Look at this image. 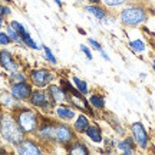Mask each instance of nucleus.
Wrapping results in <instances>:
<instances>
[{"label":"nucleus","instance_id":"nucleus-31","mask_svg":"<svg viewBox=\"0 0 155 155\" xmlns=\"http://www.w3.org/2000/svg\"><path fill=\"white\" fill-rule=\"evenodd\" d=\"M89 2H92V3H96V2H99V0H89Z\"/></svg>","mask_w":155,"mask_h":155},{"label":"nucleus","instance_id":"nucleus-19","mask_svg":"<svg viewBox=\"0 0 155 155\" xmlns=\"http://www.w3.org/2000/svg\"><path fill=\"white\" fill-rule=\"evenodd\" d=\"M69 151H71L72 154H88V150H86L82 144H73V147Z\"/></svg>","mask_w":155,"mask_h":155},{"label":"nucleus","instance_id":"nucleus-24","mask_svg":"<svg viewBox=\"0 0 155 155\" xmlns=\"http://www.w3.org/2000/svg\"><path fill=\"white\" fill-rule=\"evenodd\" d=\"M108 6H119L122 3H125V0H104Z\"/></svg>","mask_w":155,"mask_h":155},{"label":"nucleus","instance_id":"nucleus-29","mask_svg":"<svg viewBox=\"0 0 155 155\" xmlns=\"http://www.w3.org/2000/svg\"><path fill=\"white\" fill-rule=\"evenodd\" d=\"M81 49L85 52V55L88 56V59H92V55H91V52H89V49H86V46H81Z\"/></svg>","mask_w":155,"mask_h":155},{"label":"nucleus","instance_id":"nucleus-14","mask_svg":"<svg viewBox=\"0 0 155 155\" xmlns=\"http://www.w3.org/2000/svg\"><path fill=\"white\" fill-rule=\"evenodd\" d=\"M58 115L61 116V118H63V119H72L73 116H75V114H73V111L71 108L59 106V108H58Z\"/></svg>","mask_w":155,"mask_h":155},{"label":"nucleus","instance_id":"nucleus-23","mask_svg":"<svg viewBox=\"0 0 155 155\" xmlns=\"http://www.w3.org/2000/svg\"><path fill=\"white\" fill-rule=\"evenodd\" d=\"M43 49H45V53H46V58H48V59H49V61L52 62V63H56L55 56L52 55V52H50V49H49V48H43Z\"/></svg>","mask_w":155,"mask_h":155},{"label":"nucleus","instance_id":"nucleus-30","mask_svg":"<svg viewBox=\"0 0 155 155\" xmlns=\"http://www.w3.org/2000/svg\"><path fill=\"white\" fill-rule=\"evenodd\" d=\"M55 2H56V3H58V5H59V6L62 5V2H61V0H55Z\"/></svg>","mask_w":155,"mask_h":155},{"label":"nucleus","instance_id":"nucleus-32","mask_svg":"<svg viewBox=\"0 0 155 155\" xmlns=\"http://www.w3.org/2000/svg\"><path fill=\"white\" fill-rule=\"evenodd\" d=\"M152 66H154V69H155V61H154V63H152Z\"/></svg>","mask_w":155,"mask_h":155},{"label":"nucleus","instance_id":"nucleus-26","mask_svg":"<svg viewBox=\"0 0 155 155\" xmlns=\"http://www.w3.org/2000/svg\"><path fill=\"white\" fill-rule=\"evenodd\" d=\"M9 13H10V9L0 6V22H2V17H3V15H9Z\"/></svg>","mask_w":155,"mask_h":155},{"label":"nucleus","instance_id":"nucleus-11","mask_svg":"<svg viewBox=\"0 0 155 155\" xmlns=\"http://www.w3.org/2000/svg\"><path fill=\"white\" fill-rule=\"evenodd\" d=\"M19 154H25V155H30V154H40V150L33 144V142H22V145L19 147Z\"/></svg>","mask_w":155,"mask_h":155},{"label":"nucleus","instance_id":"nucleus-3","mask_svg":"<svg viewBox=\"0 0 155 155\" xmlns=\"http://www.w3.org/2000/svg\"><path fill=\"white\" fill-rule=\"evenodd\" d=\"M17 124L23 132H32L38 125V121L35 114H32L30 111H22L17 116Z\"/></svg>","mask_w":155,"mask_h":155},{"label":"nucleus","instance_id":"nucleus-8","mask_svg":"<svg viewBox=\"0 0 155 155\" xmlns=\"http://www.w3.org/2000/svg\"><path fill=\"white\" fill-rule=\"evenodd\" d=\"M0 63H2V66L6 68L7 71H16L17 69V65L15 63L12 55L7 50H2V52H0Z\"/></svg>","mask_w":155,"mask_h":155},{"label":"nucleus","instance_id":"nucleus-4","mask_svg":"<svg viewBox=\"0 0 155 155\" xmlns=\"http://www.w3.org/2000/svg\"><path fill=\"white\" fill-rule=\"evenodd\" d=\"M132 132H134V137H135V141L138 142L139 147L145 148L148 145V137H147V132H145V128L142 127V124L135 122L132 125Z\"/></svg>","mask_w":155,"mask_h":155},{"label":"nucleus","instance_id":"nucleus-6","mask_svg":"<svg viewBox=\"0 0 155 155\" xmlns=\"http://www.w3.org/2000/svg\"><path fill=\"white\" fill-rule=\"evenodd\" d=\"M32 79L38 86H45L53 79V75L49 73L48 71H43V69L42 71H33L32 72Z\"/></svg>","mask_w":155,"mask_h":155},{"label":"nucleus","instance_id":"nucleus-18","mask_svg":"<svg viewBox=\"0 0 155 155\" xmlns=\"http://www.w3.org/2000/svg\"><path fill=\"white\" fill-rule=\"evenodd\" d=\"M91 104L96 108H104L105 105V102H104V98L102 96H98V95H94L92 98H91Z\"/></svg>","mask_w":155,"mask_h":155},{"label":"nucleus","instance_id":"nucleus-21","mask_svg":"<svg viewBox=\"0 0 155 155\" xmlns=\"http://www.w3.org/2000/svg\"><path fill=\"white\" fill-rule=\"evenodd\" d=\"M131 48H134V50H137V52H144V49H145L144 43H142L141 40H134V42H131Z\"/></svg>","mask_w":155,"mask_h":155},{"label":"nucleus","instance_id":"nucleus-16","mask_svg":"<svg viewBox=\"0 0 155 155\" xmlns=\"http://www.w3.org/2000/svg\"><path fill=\"white\" fill-rule=\"evenodd\" d=\"M86 10H88L89 13H94L98 19H104V17H105V12L102 10V9H99V7H95V6H86Z\"/></svg>","mask_w":155,"mask_h":155},{"label":"nucleus","instance_id":"nucleus-9","mask_svg":"<svg viewBox=\"0 0 155 155\" xmlns=\"http://www.w3.org/2000/svg\"><path fill=\"white\" fill-rule=\"evenodd\" d=\"M72 138V132L68 127H56L55 128V141L58 142H68Z\"/></svg>","mask_w":155,"mask_h":155},{"label":"nucleus","instance_id":"nucleus-13","mask_svg":"<svg viewBox=\"0 0 155 155\" xmlns=\"http://www.w3.org/2000/svg\"><path fill=\"white\" fill-rule=\"evenodd\" d=\"M49 92H50V95H52L53 101H63L66 98V94H65L61 88H58V86H50Z\"/></svg>","mask_w":155,"mask_h":155},{"label":"nucleus","instance_id":"nucleus-2","mask_svg":"<svg viewBox=\"0 0 155 155\" xmlns=\"http://www.w3.org/2000/svg\"><path fill=\"white\" fill-rule=\"evenodd\" d=\"M145 19H147V13L142 9H139V7L127 9V10L122 12V15H121L122 23L128 25V26H137V25L144 22Z\"/></svg>","mask_w":155,"mask_h":155},{"label":"nucleus","instance_id":"nucleus-15","mask_svg":"<svg viewBox=\"0 0 155 155\" xmlns=\"http://www.w3.org/2000/svg\"><path fill=\"white\" fill-rule=\"evenodd\" d=\"M88 127H89L88 119H86L85 116H79V118H78V121H76V124H75L76 131H79V132H85Z\"/></svg>","mask_w":155,"mask_h":155},{"label":"nucleus","instance_id":"nucleus-1","mask_svg":"<svg viewBox=\"0 0 155 155\" xmlns=\"http://www.w3.org/2000/svg\"><path fill=\"white\" fill-rule=\"evenodd\" d=\"M0 131H2V137L10 144H19L22 141V129L17 127L15 121L12 118H9V116H3L2 118Z\"/></svg>","mask_w":155,"mask_h":155},{"label":"nucleus","instance_id":"nucleus-33","mask_svg":"<svg viewBox=\"0 0 155 155\" xmlns=\"http://www.w3.org/2000/svg\"><path fill=\"white\" fill-rule=\"evenodd\" d=\"M7 2H9V0H7Z\"/></svg>","mask_w":155,"mask_h":155},{"label":"nucleus","instance_id":"nucleus-12","mask_svg":"<svg viewBox=\"0 0 155 155\" xmlns=\"http://www.w3.org/2000/svg\"><path fill=\"white\" fill-rule=\"evenodd\" d=\"M85 132L88 134V137L95 142H101L102 141V135H101V131L98 127H88Z\"/></svg>","mask_w":155,"mask_h":155},{"label":"nucleus","instance_id":"nucleus-20","mask_svg":"<svg viewBox=\"0 0 155 155\" xmlns=\"http://www.w3.org/2000/svg\"><path fill=\"white\" fill-rule=\"evenodd\" d=\"M73 82H75V85H76V88L82 92V94H86L88 92V86H86V83L82 82L81 79H78V78H73Z\"/></svg>","mask_w":155,"mask_h":155},{"label":"nucleus","instance_id":"nucleus-10","mask_svg":"<svg viewBox=\"0 0 155 155\" xmlns=\"http://www.w3.org/2000/svg\"><path fill=\"white\" fill-rule=\"evenodd\" d=\"M32 104L36 106H40V108H48L50 105L49 104V98L43 94V92H33L32 94Z\"/></svg>","mask_w":155,"mask_h":155},{"label":"nucleus","instance_id":"nucleus-25","mask_svg":"<svg viewBox=\"0 0 155 155\" xmlns=\"http://www.w3.org/2000/svg\"><path fill=\"white\" fill-rule=\"evenodd\" d=\"M0 43L2 45L10 43V38H9L7 35H5V33H0Z\"/></svg>","mask_w":155,"mask_h":155},{"label":"nucleus","instance_id":"nucleus-22","mask_svg":"<svg viewBox=\"0 0 155 155\" xmlns=\"http://www.w3.org/2000/svg\"><path fill=\"white\" fill-rule=\"evenodd\" d=\"M7 33H9V36H10L13 40H16V42H19V40H20V36H19V35H17V32H15L13 29L9 28V29H7Z\"/></svg>","mask_w":155,"mask_h":155},{"label":"nucleus","instance_id":"nucleus-17","mask_svg":"<svg viewBox=\"0 0 155 155\" xmlns=\"http://www.w3.org/2000/svg\"><path fill=\"white\" fill-rule=\"evenodd\" d=\"M132 147H134V144L131 139H127V141H124V142L119 144V148H121L125 154H131V152H132Z\"/></svg>","mask_w":155,"mask_h":155},{"label":"nucleus","instance_id":"nucleus-5","mask_svg":"<svg viewBox=\"0 0 155 155\" xmlns=\"http://www.w3.org/2000/svg\"><path fill=\"white\" fill-rule=\"evenodd\" d=\"M12 94L16 99H26L30 96V86L25 82L15 83L13 88H12Z\"/></svg>","mask_w":155,"mask_h":155},{"label":"nucleus","instance_id":"nucleus-28","mask_svg":"<svg viewBox=\"0 0 155 155\" xmlns=\"http://www.w3.org/2000/svg\"><path fill=\"white\" fill-rule=\"evenodd\" d=\"M89 43L92 45V46H94L95 49H98V50H102V48H101L99 45H98V43H96V42H95L94 39H89Z\"/></svg>","mask_w":155,"mask_h":155},{"label":"nucleus","instance_id":"nucleus-7","mask_svg":"<svg viewBox=\"0 0 155 155\" xmlns=\"http://www.w3.org/2000/svg\"><path fill=\"white\" fill-rule=\"evenodd\" d=\"M12 26L15 28V30L17 32V35L20 36V39H22V40H23V42H25L26 45H28V46H30V48H33V49H38V45L35 43V42H33V39H32L30 36H29V33L26 32V29L23 28V26L20 25V23H19V22H12Z\"/></svg>","mask_w":155,"mask_h":155},{"label":"nucleus","instance_id":"nucleus-27","mask_svg":"<svg viewBox=\"0 0 155 155\" xmlns=\"http://www.w3.org/2000/svg\"><path fill=\"white\" fill-rule=\"evenodd\" d=\"M12 78H13L15 81H17V82H23V81H25V78H23L20 73H15V75H13Z\"/></svg>","mask_w":155,"mask_h":155}]
</instances>
